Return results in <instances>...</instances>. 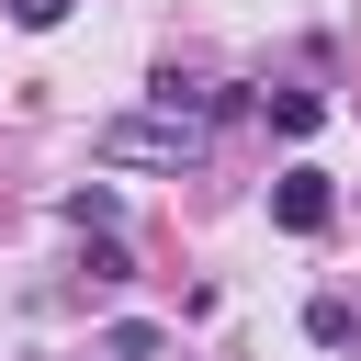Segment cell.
<instances>
[{
    "label": "cell",
    "mask_w": 361,
    "mask_h": 361,
    "mask_svg": "<svg viewBox=\"0 0 361 361\" xmlns=\"http://www.w3.org/2000/svg\"><path fill=\"white\" fill-rule=\"evenodd\" d=\"M90 147H102L113 169H192V158H203V124H192V113H113Z\"/></svg>",
    "instance_id": "6da1fadb"
},
{
    "label": "cell",
    "mask_w": 361,
    "mask_h": 361,
    "mask_svg": "<svg viewBox=\"0 0 361 361\" xmlns=\"http://www.w3.org/2000/svg\"><path fill=\"white\" fill-rule=\"evenodd\" d=\"M327 214H338L327 169H282V180H271V226H282V237H327Z\"/></svg>",
    "instance_id": "7a4b0ae2"
},
{
    "label": "cell",
    "mask_w": 361,
    "mask_h": 361,
    "mask_svg": "<svg viewBox=\"0 0 361 361\" xmlns=\"http://www.w3.org/2000/svg\"><path fill=\"white\" fill-rule=\"evenodd\" d=\"M271 124H282V135H316V124H327V90H271Z\"/></svg>",
    "instance_id": "3957f363"
},
{
    "label": "cell",
    "mask_w": 361,
    "mask_h": 361,
    "mask_svg": "<svg viewBox=\"0 0 361 361\" xmlns=\"http://www.w3.org/2000/svg\"><path fill=\"white\" fill-rule=\"evenodd\" d=\"M68 226H79V237H113V192L79 180V192H68Z\"/></svg>",
    "instance_id": "277c9868"
},
{
    "label": "cell",
    "mask_w": 361,
    "mask_h": 361,
    "mask_svg": "<svg viewBox=\"0 0 361 361\" xmlns=\"http://www.w3.org/2000/svg\"><path fill=\"white\" fill-rule=\"evenodd\" d=\"M11 23H23V34H56V23H68V0H11Z\"/></svg>",
    "instance_id": "5b68a950"
}]
</instances>
